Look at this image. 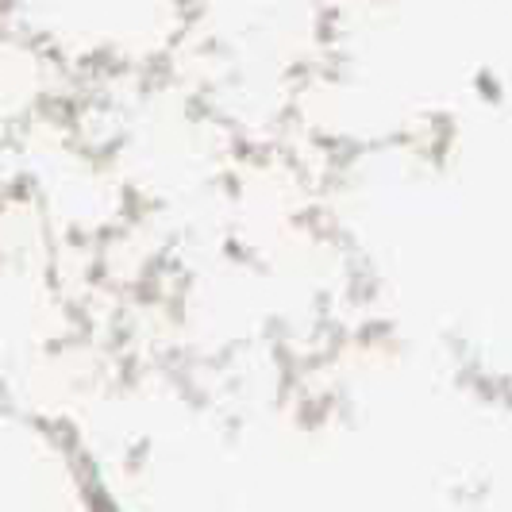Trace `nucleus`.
Wrapping results in <instances>:
<instances>
[]
</instances>
